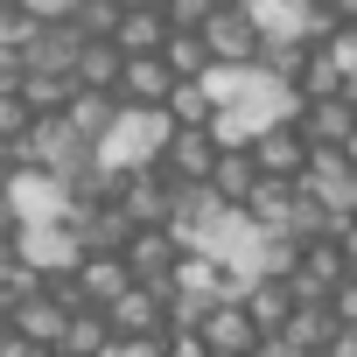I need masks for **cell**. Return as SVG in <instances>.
<instances>
[{
  "label": "cell",
  "instance_id": "cell-10",
  "mask_svg": "<svg viewBox=\"0 0 357 357\" xmlns=\"http://www.w3.org/2000/svg\"><path fill=\"white\" fill-rule=\"evenodd\" d=\"M168 84H175V70H168L161 50H133L126 70H119V98L126 105H168Z\"/></svg>",
  "mask_w": 357,
  "mask_h": 357
},
{
  "label": "cell",
  "instance_id": "cell-12",
  "mask_svg": "<svg viewBox=\"0 0 357 357\" xmlns=\"http://www.w3.org/2000/svg\"><path fill=\"white\" fill-rule=\"evenodd\" d=\"M119 70H126V50L112 36H84L77 63H70V84H91V91H119Z\"/></svg>",
  "mask_w": 357,
  "mask_h": 357
},
{
  "label": "cell",
  "instance_id": "cell-1",
  "mask_svg": "<svg viewBox=\"0 0 357 357\" xmlns=\"http://www.w3.org/2000/svg\"><path fill=\"white\" fill-rule=\"evenodd\" d=\"M168 133H175V112H168V105H126V98H119L112 126L98 133V168L119 183V175H133V168L161 161Z\"/></svg>",
  "mask_w": 357,
  "mask_h": 357
},
{
  "label": "cell",
  "instance_id": "cell-5",
  "mask_svg": "<svg viewBox=\"0 0 357 357\" xmlns=\"http://www.w3.org/2000/svg\"><path fill=\"white\" fill-rule=\"evenodd\" d=\"M105 322H112V336L168 329V287H161V280H133L126 294H112V301H105Z\"/></svg>",
  "mask_w": 357,
  "mask_h": 357
},
{
  "label": "cell",
  "instance_id": "cell-23",
  "mask_svg": "<svg viewBox=\"0 0 357 357\" xmlns=\"http://www.w3.org/2000/svg\"><path fill=\"white\" fill-rule=\"evenodd\" d=\"M343 154H350V161H357V126H350V133H343Z\"/></svg>",
  "mask_w": 357,
  "mask_h": 357
},
{
  "label": "cell",
  "instance_id": "cell-7",
  "mask_svg": "<svg viewBox=\"0 0 357 357\" xmlns=\"http://www.w3.org/2000/svg\"><path fill=\"white\" fill-rule=\"evenodd\" d=\"M175 259H183V238H175L168 225H133V238H126V266H133V280H161V287H168Z\"/></svg>",
  "mask_w": 357,
  "mask_h": 357
},
{
  "label": "cell",
  "instance_id": "cell-17",
  "mask_svg": "<svg viewBox=\"0 0 357 357\" xmlns=\"http://www.w3.org/2000/svg\"><path fill=\"white\" fill-rule=\"evenodd\" d=\"M105 343H112L105 308H70V329H63V343H56V350H105Z\"/></svg>",
  "mask_w": 357,
  "mask_h": 357
},
{
  "label": "cell",
  "instance_id": "cell-14",
  "mask_svg": "<svg viewBox=\"0 0 357 357\" xmlns=\"http://www.w3.org/2000/svg\"><path fill=\"white\" fill-rule=\"evenodd\" d=\"M259 175H266V168L252 161V147H218V161H211V190H218L225 204H245Z\"/></svg>",
  "mask_w": 357,
  "mask_h": 357
},
{
  "label": "cell",
  "instance_id": "cell-3",
  "mask_svg": "<svg viewBox=\"0 0 357 357\" xmlns=\"http://www.w3.org/2000/svg\"><path fill=\"white\" fill-rule=\"evenodd\" d=\"M0 190H8V204H15L22 225H50V218H70L77 211V190L63 183L56 168H43V161H15Z\"/></svg>",
  "mask_w": 357,
  "mask_h": 357
},
{
  "label": "cell",
  "instance_id": "cell-11",
  "mask_svg": "<svg viewBox=\"0 0 357 357\" xmlns=\"http://www.w3.org/2000/svg\"><path fill=\"white\" fill-rule=\"evenodd\" d=\"M357 126V105L350 91H329V98H301V133L308 147H343V133Z\"/></svg>",
  "mask_w": 357,
  "mask_h": 357
},
{
  "label": "cell",
  "instance_id": "cell-20",
  "mask_svg": "<svg viewBox=\"0 0 357 357\" xmlns=\"http://www.w3.org/2000/svg\"><path fill=\"white\" fill-rule=\"evenodd\" d=\"M329 43H336V56H343V91H350V105H357V22H343Z\"/></svg>",
  "mask_w": 357,
  "mask_h": 357
},
{
  "label": "cell",
  "instance_id": "cell-9",
  "mask_svg": "<svg viewBox=\"0 0 357 357\" xmlns=\"http://www.w3.org/2000/svg\"><path fill=\"white\" fill-rule=\"evenodd\" d=\"M211 161H218V133L175 119V133H168V147H161V168L175 175V183H190V175H211Z\"/></svg>",
  "mask_w": 357,
  "mask_h": 357
},
{
  "label": "cell",
  "instance_id": "cell-19",
  "mask_svg": "<svg viewBox=\"0 0 357 357\" xmlns=\"http://www.w3.org/2000/svg\"><path fill=\"white\" fill-rule=\"evenodd\" d=\"M161 15H168V29H204L218 15V0H161Z\"/></svg>",
  "mask_w": 357,
  "mask_h": 357
},
{
  "label": "cell",
  "instance_id": "cell-16",
  "mask_svg": "<svg viewBox=\"0 0 357 357\" xmlns=\"http://www.w3.org/2000/svg\"><path fill=\"white\" fill-rule=\"evenodd\" d=\"M168 112L183 119V126H211V112H218V105H211L204 77H175V84H168Z\"/></svg>",
  "mask_w": 357,
  "mask_h": 357
},
{
  "label": "cell",
  "instance_id": "cell-22",
  "mask_svg": "<svg viewBox=\"0 0 357 357\" xmlns=\"http://www.w3.org/2000/svg\"><path fill=\"white\" fill-rule=\"evenodd\" d=\"M29 8H43V15H70L77 0H29Z\"/></svg>",
  "mask_w": 357,
  "mask_h": 357
},
{
  "label": "cell",
  "instance_id": "cell-6",
  "mask_svg": "<svg viewBox=\"0 0 357 357\" xmlns=\"http://www.w3.org/2000/svg\"><path fill=\"white\" fill-rule=\"evenodd\" d=\"M204 43H211V56H231V63L259 56V22L245 15V0H218V15L204 22Z\"/></svg>",
  "mask_w": 357,
  "mask_h": 357
},
{
  "label": "cell",
  "instance_id": "cell-21",
  "mask_svg": "<svg viewBox=\"0 0 357 357\" xmlns=\"http://www.w3.org/2000/svg\"><path fill=\"white\" fill-rule=\"evenodd\" d=\"M336 245H343V259H350V273H357V218H336Z\"/></svg>",
  "mask_w": 357,
  "mask_h": 357
},
{
  "label": "cell",
  "instance_id": "cell-8",
  "mask_svg": "<svg viewBox=\"0 0 357 357\" xmlns=\"http://www.w3.org/2000/svg\"><path fill=\"white\" fill-rule=\"evenodd\" d=\"M252 161H259L266 175H301V168H308V133H301V112H294V119H273V126L252 140Z\"/></svg>",
  "mask_w": 357,
  "mask_h": 357
},
{
  "label": "cell",
  "instance_id": "cell-15",
  "mask_svg": "<svg viewBox=\"0 0 357 357\" xmlns=\"http://www.w3.org/2000/svg\"><path fill=\"white\" fill-rule=\"evenodd\" d=\"M161 56H168L175 77H197V70L211 63V43H204V29H168V36H161Z\"/></svg>",
  "mask_w": 357,
  "mask_h": 357
},
{
  "label": "cell",
  "instance_id": "cell-13",
  "mask_svg": "<svg viewBox=\"0 0 357 357\" xmlns=\"http://www.w3.org/2000/svg\"><path fill=\"white\" fill-rule=\"evenodd\" d=\"M161 36H168V15H161V0H126L119 8V29H112V43L133 56V50H161Z\"/></svg>",
  "mask_w": 357,
  "mask_h": 357
},
{
  "label": "cell",
  "instance_id": "cell-18",
  "mask_svg": "<svg viewBox=\"0 0 357 357\" xmlns=\"http://www.w3.org/2000/svg\"><path fill=\"white\" fill-rule=\"evenodd\" d=\"M36 22H43V8H29V0H0V50H22L36 36Z\"/></svg>",
  "mask_w": 357,
  "mask_h": 357
},
{
  "label": "cell",
  "instance_id": "cell-4",
  "mask_svg": "<svg viewBox=\"0 0 357 357\" xmlns=\"http://www.w3.org/2000/svg\"><path fill=\"white\" fill-rule=\"evenodd\" d=\"M197 329H204V350H218V357H245V350H266V329L252 322V308H245L238 294H231V301H218V308H211Z\"/></svg>",
  "mask_w": 357,
  "mask_h": 357
},
{
  "label": "cell",
  "instance_id": "cell-2",
  "mask_svg": "<svg viewBox=\"0 0 357 357\" xmlns=\"http://www.w3.org/2000/svg\"><path fill=\"white\" fill-rule=\"evenodd\" d=\"M190 252H211L225 273L252 280V273H259V259H266V225H259L245 204H218V211L190 231Z\"/></svg>",
  "mask_w": 357,
  "mask_h": 357
}]
</instances>
